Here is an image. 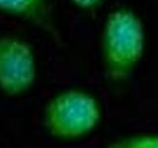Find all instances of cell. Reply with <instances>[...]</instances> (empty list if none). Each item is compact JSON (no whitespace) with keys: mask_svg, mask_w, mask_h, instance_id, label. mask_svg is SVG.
<instances>
[{"mask_svg":"<svg viewBox=\"0 0 158 148\" xmlns=\"http://www.w3.org/2000/svg\"><path fill=\"white\" fill-rule=\"evenodd\" d=\"M144 47L143 27L132 12L117 10L104 28L103 52L107 70L114 80L127 77L140 60Z\"/></svg>","mask_w":158,"mask_h":148,"instance_id":"6da1fadb","label":"cell"},{"mask_svg":"<svg viewBox=\"0 0 158 148\" xmlns=\"http://www.w3.org/2000/svg\"><path fill=\"white\" fill-rule=\"evenodd\" d=\"M100 110L96 100L80 91H67L54 97L44 110V123L52 136L72 139L96 127Z\"/></svg>","mask_w":158,"mask_h":148,"instance_id":"7a4b0ae2","label":"cell"},{"mask_svg":"<svg viewBox=\"0 0 158 148\" xmlns=\"http://www.w3.org/2000/svg\"><path fill=\"white\" fill-rule=\"evenodd\" d=\"M36 79L33 51L28 43L14 38L0 39V89L9 96L31 88Z\"/></svg>","mask_w":158,"mask_h":148,"instance_id":"3957f363","label":"cell"},{"mask_svg":"<svg viewBox=\"0 0 158 148\" xmlns=\"http://www.w3.org/2000/svg\"><path fill=\"white\" fill-rule=\"evenodd\" d=\"M0 9L29 19L57 37L46 0H0Z\"/></svg>","mask_w":158,"mask_h":148,"instance_id":"277c9868","label":"cell"},{"mask_svg":"<svg viewBox=\"0 0 158 148\" xmlns=\"http://www.w3.org/2000/svg\"><path fill=\"white\" fill-rule=\"evenodd\" d=\"M108 148H158V136H135L112 142Z\"/></svg>","mask_w":158,"mask_h":148,"instance_id":"5b68a950","label":"cell"},{"mask_svg":"<svg viewBox=\"0 0 158 148\" xmlns=\"http://www.w3.org/2000/svg\"><path fill=\"white\" fill-rule=\"evenodd\" d=\"M74 4H76L78 7L83 9H91L100 5L105 0H72Z\"/></svg>","mask_w":158,"mask_h":148,"instance_id":"8992f818","label":"cell"}]
</instances>
